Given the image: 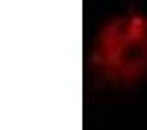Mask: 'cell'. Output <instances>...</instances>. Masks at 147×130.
<instances>
[{"mask_svg": "<svg viewBox=\"0 0 147 130\" xmlns=\"http://www.w3.org/2000/svg\"><path fill=\"white\" fill-rule=\"evenodd\" d=\"M90 63L108 83L141 81L147 73V18L131 12L104 24L92 47Z\"/></svg>", "mask_w": 147, "mask_h": 130, "instance_id": "6da1fadb", "label": "cell"}]
</instances>
